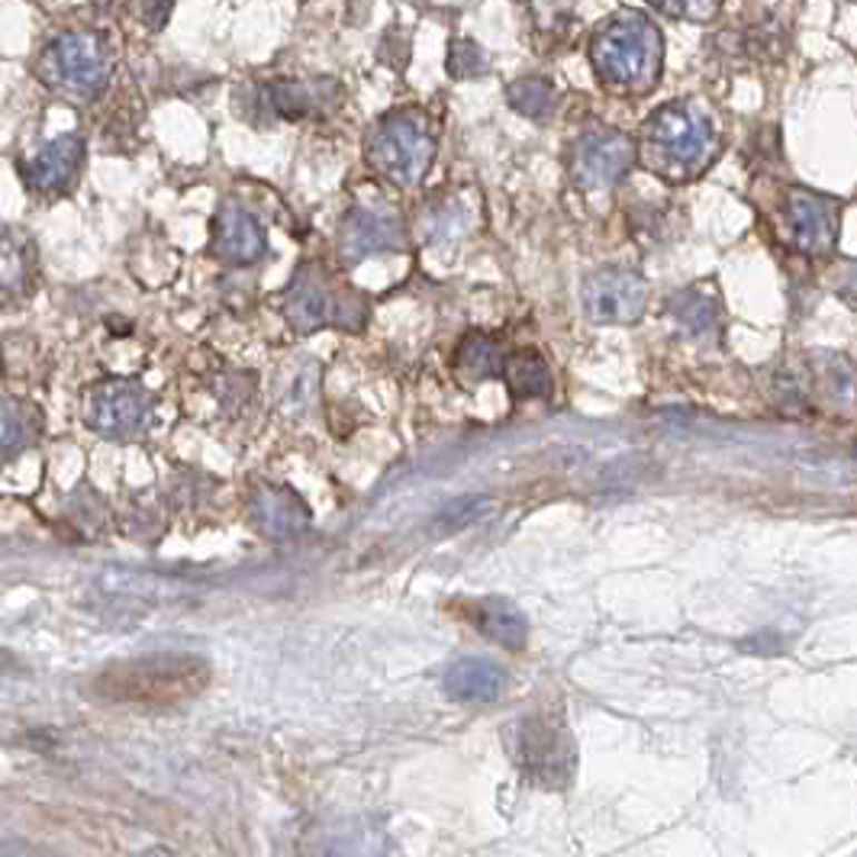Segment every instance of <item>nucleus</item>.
Wrapping results in <instances>:
<instances>
[{"label":"nucleus","instance_id":"1","mask_svg":"<svg viewBox=\"0 0 857 857\" xmlns=\"http://www.w3.org/2000/svg\"><path fill=\"white\" fill-rule=\"evenodd\" d=\"M719 126L700 100L658 107L642 129V161L668 181H693L719 155Z\"/></svg>","mask_w":857,"mask_h":857},{"label":"nucleus","instance_id":"2","mask_svg":"<svg viewBox=\"0 0 857 857\" xmlns=\"http://www.w3.org/2000/svg\"><path fill=\"white\" fill-rule=\"evenodd\" d=\"M593 68L603 85L612 91L642 93L658 85L661 71V32L651 27V20L625 10L612 17L603 30L593 36Z\"/></svg>","mask_w":857,"mask_h":857},{"label":"nucleus","instance_id":"3","mask_svg":"<svg viewBox=\"0 0 857 857\" xmlns=\"http://www.w3.org/2000/svg\"><path fill=\"white\" fill-rule=\"evenodd\" d=\"M207 683V664L184 654H158L146 661H129L100 673L97 687L110 700H136L142 706L181 703Z\"/></svg>","mask_w":857,"mask_h":857},{"label":"nucleus","instance_id":"4","mask_svg":"<svg viewBox=\"0 0 857 857\" xmlns=\"http://www.w3.org/2000/svg\"><path fill=\"white\" fill-rule=\"evenodd\" d=\"M367 158L397 187L420 184L435 158V139L428 132V122L416 110H397L384 117L381 126L371 132Z\"/></svg>","mask_w":857,"mask_h":857},{"label":"nucleus","instance_id":"5","mask_svg":"<svg viewBox=\"0 0 857 857\" xmlns=\"http://www.w3.org/2000/svg\"><path fill=\"white\" fill-rule=\"evenodd\" d=\"M280 309L287 323L297 333H316L323 326H338V329H358L365 323L367 306L355 294H336L329 287V277L323 275L316 265H304L294 280L284 290Z\"/></svg>","mask_w":857,"mask_h":857},{"label":"nucleus","instance_id":"6","mask_svg":"<svg viewBox=\"0 0 857 857\" xmlns=\"http://www.w3.org/2000/svg\"><path fill=\"white\" fill-rule=\"evenodd\" d=\"M46 78L71 97L93 100L107 88L110 59L104 39L85 30H68L56 36L46 49Z\"/></svg>","mask_w":857,"mask_h":857},{"label":"nucleus","instance_id":"7","mask_svg":"<svg viewBox=\"0 0 857 857\" xmlns=\"http://www.w3.org/2000/svg\"><path fill=\"white\" fill-rule=\"evenodd\" d=\"M152 416V397L139 381H104L88 394L85 420L107 439H129Z\"/></svg>","mask_w":857,"mask_h":857},{"label":"nucleus","instance_id":"8","mask_svg":"<svg viewBox=\"0 0 857 857\" xmlns=\"http://www.w3.org/2000/svg\"><path fill=\"white\" fill-rule=\"evenodd\" d=\"M581 297L593 323H636L648 304V284L622 268H600L583 280Z\"/></svg>","mask_w":857,"mask_h":857},{"label":"nucleus","instance_id":"9","mask_svg":"<svg viewBox=\"0 0 857 857\" xmlns=\"http://www.w3.org/2000/svg\"><path fill=\"white\" fill-rule=\"evenodd\" d=\"M636 161V142L622 132H587L581 142L574 146L571 158V175L574 184H581L587 190L597 187H612Z\"/></svg>","mask_w":857,"mask_h":857},{"label":"nucleus","instance_id":"10","mask_svg":"<svg viewBox=\"0 0 857 857\" xmlns=\"http://www.w3.org/2000/svg\"><path fill=\"white\" fill-rule=\"evenodd\" d=\"M406 245L403 223L387 210L355 207L338 226V255L345 265H358L371 255H391Z\"/></svg>","mask_w":857,"mask_h":857},{"label":"nucleus","instance_id":"11","mask_svg":"<svg viewBox=\"0 0 857 857\" xmlns=\"http://www.w3.org/2000/svg\"><path fill=\"white\" fill-rule=\"evenodd\" d=\"M268 248V233L262 226V219L243 207L239 200H226L216 214L214 229V255L219 262L243 268L252 265L265 255Z\"/></svg>","mask_w":857,"mask_h":857},{"label":"nucleus","instance_id":"12","mask_svg":"<svg viewBox=\"0 0 857 857\" xmlns=\"http://www.w3.org/2000/svg\"><path fill=\"white\" fill-rule=\"evenodd\" d=\"M787 219L799 252L828 255L838 243V204L812 190H794L787 200Z\"/></svg>","mask_w":857,"mask_h":857},{"label":"nucleus","instance_id":"13","mask_svg":"<svg viewBox=\"0 0 857 857\" xmlns=\"http://www.w3.org/2000/svg\"><path fill=\"white\" fill-rule=\"evenodd\" d=\"M85 165V139L78 132H65L49 139L46 146H39L36 152L20 165L23 181L30 184L32 190L42 194H59L68 184L78 178Z\"/></svg>","mask_w":857,"mask_h":857},{"label":"nucleus","instance_id":"14","mask_svg":"<svg viewBox=\"0 0 857 857\" xmlns=\"http://www.w3.org/2000/svg\"><path fill=\"white\" fill-rule=\"evenodd\" d=\"M571 761H574L571 745L564 741V735L558 732V729H551L549 719L539 716V719L525 722L520 745V765L532 780H539L545 787L549 784H561L571 774Z\"/></svg>","mask_w":857,"mask_h":857},{"label":"nucleus","instance_id":"15","mask_svg":"<svg viewBox=\"0 0 857 857\" xmlns=\"http://www.w3.org/2000/svg\"><path fill=\"white\" fill-rule=\"evenodd\" d=\"M445 690L459 703H490L503 690V671L487 658H461L445 673Z\"/></svg>","mask_w":857,"mask_h":857},{"label":"nucleus","instance_id":"16","mask_svg":"<svg viewBox=\"0 0 857 857\" xmlns=\"http://www.w3.org/2000/svg\"><path fill=\"white\" fill-rule=\"evenodd\" d=\"M32 243L23 233H0V304H17L32 287Z\"/></svg>","mask_w":857,"mask_h":857},{"label":"nucleus","instance_id":"17","mask_svg":"<svg viewBox=\"0 0 857 857\" xmlns=\"http://www.w3.org/2000/svg\"><path fill=\"white\" fill-rule=\"evenodd\" d=\"M471 619L474 625L487 636L490 642L503 644L510 651H520L525 644V615H522L510 600H500V597H487L481 603H474L471 610Z\"/></svg>","mask_w":857,"mask_h":857},{"label":"nucleus","instance_id":"18","mask_svg":"<svg viewBox=\"0 0 857 857\" xmlns=\"http://www.w3.org/2000/svg\"><path fill=\"white\" fill-rule=\"evenodd\" d=\"M671 316L693 336H709L722 323V306L703 287H687L671 297Z\"/></svg>","mask_w":857,"mask_h":857},{"label":"nucleus","instance_id":"19","mask_svg":"<svg viewBox=\"0 0 857 857\" xmlns=\"http://www.w3.org/2000/svg\"><path fill=\"white\" fill-rule=\"evenodd\" d=\"M39 432L36 410L13 397H0V461L17 459L23 449H30Z\"/></svg>","mask_w":857,"mask_h":857},{"label":"nucleus","instance_id":"20","mask_svg":"<svg viewBox=\"0 0 857 857\" xmlns=\"http://www.w3.org/2000/svg\"><path fill=\"white\" fill-rule=\"evenodd\" d=\"M323 88L326 85H301V81H275L265 88V104L275 110L277 117L284 120H301V117H309L323 100Z\"/></svg>","mask_w":857,"mask_h":857},{"label":"nucleus","instance_id":"21","mask_svg":"<svg viewBox=\"0 0 857 857\" xmlns=\"http://www.w3.org/2000/svg\"><path fill=\"white\" fill-rule=\"evenodd\" d=\"M506 384L516 397H549L551 391V371L545 365V358L539 352H520L513 355L506 365Z\"/></svg>","mask_w":857,"mask_h":857},{"label":"nucleus","instance_id":"22","mask_svg":"<svg viewBox=\"0 0 857 857\" xmlns=\"http://www.w3.org/2000/svg\"><path fill=\"white\" fill-rule=\"evenodd\" d=\"M503 352H500V342H493L490 336H467L459 345V355H455V367L464 381H484V377H493L503 371Z\"/></svg>","mask_w":857,"mask_h":857},{"label":"nucleus","instance_id":"23","mask_svg":"<svg viewBox=\"0 0 857 857\" xmlns=\"http://www.w3.org/2000/svg\"><path fill=\"white\" fill-rule=\"evenodd\" d=\"M506 97L522 117H532V120H542L554 110V91H551L545 78H520V81L510 85Z\"/></svg>","mask_w":857,"mask_h":857},{"label":"nucleus","instance_id":"24","mask_svg":"<svg viewBox=\"0 0 857 857\" xmlns=\"http://www.w3.org/2000/svg\"><path fill=\"white\" fill-rule=\"evenodd\" d=\"M258 520L265 522V525L277 522V529L287 532V529H297V525L306 520V513L304 506H301L290 493L272 490V493H262V496H258Z\"/></svg>","mask_w":857,"mask_h":857},{"label":"nucleus","instance_id":"25","mask_svg":"<svg viewBox=\"0 0 857 857\" xmlns=\"http://www.w3.org/2000/svg\"><path fill=\"white\" fill-rule=\"evenodd\" d=\"M484 71H487V56L481 52L477 42H471V39L452 42V49H449V75L452 78H477Z\"/></svg>","mask_w":857,"mask_h":857},{"label":"nucleus","instance_id":"26","mask_svg":"<svg viewBox=\"0 0 857 857\" xmlns=\"http://www.w3.org/2000/svg\"><path fill=\"white\" fill-rule=\"evenodd\" d=\"M661 13L668 17H677V20H687V23H706L716 17L719 3L722 0H651Z\"/></svg>","mask_w":857,"mask_h":857},{"label":"nucleus","instance_id":"27","mask_svg":"<svg viewBox=\"0 0 857 857\" xmlns=\"http://www.w3.org/2000/svg\"><path fill=\"white\" fill-rule=\"evenodd\" d=\"M487 510V500L484 496H461L455 503H449L439 516V529L452 532V529H461L467 522H474L481 513Z\"/></svg>","mask_w":857,"mask_h":857},{"label":"nucleus","instance_id":"28","mask_svg":"<svg viewBox=\"0 0 857 857\" xmlns=\"http://www.w3.org/2000/svg\"><path fill=\"white\" fill-rule=\"evenodd\" d=\"M464 229V216L459 210H432V216L426 219V236L428 239H445V236H455Z\"/></svg>","mask_w":857,"mask_h":857},{"label":"nucleus","instance_id":"29","mask_svg":"<svg viewBox=\"0 0 857 857\" xmlns=\"http://www.w3.org/2000/svg\"><path fill=\"white\" fill-rule=\"evenodd\" d=\"M139 10H142V20L149 30H161L171 20L175 0H139Z\"/></svg>","mask_w":857,"mask_h":857},{"label":"nucleus","instance_id":"30","mask_svg":"<svg viewBox=\"0 0 857 857\" xmlns=\"http://www.w3.org/2000/svg\"><path fill=\"white\" fill-rule=\"evenodd\" d=\"M835 280H838V284H835V294H838L845 304L857 306V262H845Z\"/></svg>","mask_w":857,"mask_h":857}]
</instances>
